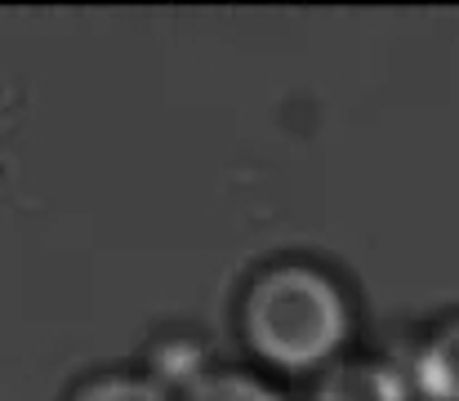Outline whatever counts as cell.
I'll return each instance as SVG.
<instances>
[{"mask_svg":"<svg viewBox=\"0 0 459 401\" xmlns=\"http://www.w3.org/2000/svg\"><path fill=\"white\" fill-rule=\"evenodd\" d=\"M352 330L348 294L312 264L259 267L241 299V335L250 353L281 370L321 366Z\"/></svg>","mask_w":459,"mask_h":401,"instance_id":"6da1fadb","label":"cell"},{"mask_svg":"<svg viewBox=\"0 0 459 401\" xmlns=\"http://www.w3.org/2000/svg\"><path fill=\"white\" fill-rule=\"evenodd\" d=\"M415 393L429 401H459V317L446 321L415 357Z\"/></svg>","mask_w":459,"mask_h":401,"instance_id":"3957f363","label":"cell"},{"mask_svg":"<svg viewBox=\"0 0 459 401\" xmlns=\"http://www.w3.org/2000/svg\"><path fill=\"white\" fill-rule=\"evenodd\" d=\"M183 401H286L273 384L246 370H205L183 384Z\"/></svg>","mask_w":459,"mask_h":401,"instance_id":"277c9868","label":"cell"},{"mask_svg":"<svg viewBox=\"0 0 459 401\" xmlns=\"http://www.w3.org/2000/svg\"><path fill=\"white\" fill-rule=\"evenodd\" d=\"M72 401H169V388L152 375H94L72 393Z\"/></svg>","mask_w":459,"mask_h":401,"instance_id":"5b68a950","label":"cell"},{"mask_svg":"<svg viewBox=\"0 0 459 401\" xmlns=\"http://www.w3.org/2000/svg\"><path fill=\"white\" fill-rule=\"evenodd\" d=\"M312 401H411V384L384 362H343L316 384Z\"/></svg>","mask_w":459,"mask_h":401,"instance_id":"7a4b0ae2","label":"cell"}]
</instances>
